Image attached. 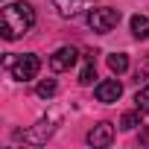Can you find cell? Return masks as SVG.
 <instances>
[{"label": "cell", "instance_id": "1", "mask_svg": "<svg viewBox=\"0 0 149 149\" xmlns=\"http://www.w3.org/2000/svg\"><path fill=\"white\" fill-rule=\"evenodd\" d=\"M32 26H35V9L29 3L18 0V3L3 6V15H0V35H3V41H15V38L26 35Z\"/></svg>", "mask_w": 149, "mask_h": 149}, {"label": "cell", "instance_id": "2", "mask_svg": "<svg viewBox=\"0 0 149 149\" xmlns=\"http://www.w3.org/2000/svg\"><path fill=\"white\" fill-rule=\"evenodd\" d=\"M117 24H120V9H114V6H94L88 12V26L100 35L111 32Z\"/></svg>", "mask_w": 149, "mask_h": 149}, {"label": "cell", "instance_id": "3", "mask_svg": "<svg viewBox=\"0 0 149 149\" xmlns=\"http://www.w3.org/2000/svg\"><path fill=\"white\" fill-rule=\"evenodd\" d=\"M12 76L18 79V82H32L35 76H38V70H41V58L35 56V53H24V56H15V61H12Z\"/></svg>", "mask_w": 149, "mask_h": 149}, {"label": "cell", "instance_id": "4", "mask_svg": "<svg viewBox=\"0 0 149 149\" xmlns=\"http://www.w3.org/2000/svg\"><path fill=\"white\" fill-rule=\"evenodd\" d=\"M53 132H56V123H53V120H38L32 129L18 132L15 137H21V140H24V143H29V146H44V143L53 137Z\"/></svg>", "mask_w": 149, "mask_h": 149}, {"label": "cell", "instance_id": "5", "mask_svg": "<svg viewBox=\"0 0 149 149\" xmlns=\"http://www.w3.org/2000/svg\"><path fill=\"white\" fill-rule=\"evenodd\" d=\"M50 3L61 18H79L94 9V0H50Z\"/></svg>", "mask_w": 149, "mask_h": 149}, {"label": "cell", "instance_id": "6", "mask_svg": "<svg viewBox=\"0 0 149 149\" xmlns=\"http://www.w3.org/2000/svg\"><path fill=\"white\" fill-rule=\"evenodd\" d=\"M88 146H94V149H105V146H111V140H114V126L108 123V120H102V123H97L91 132H88Z\"/></svg>", "mask_w": 149, "mask_h": 149}, {"label": "cell", "instance_id": "7", "mask_svg": "<svg viewBox=\"0 0 149 149\" xmlns=\"http://www.w3.org/2000/svg\"><path fill=\"white\" fill-rule=\"evenodd\" d=\"M94 97H97V102H105V105H111V102H117V100L123 97V85H120L117 79H102V82H97V88H94Z\"/></svg>", "mask_w": 149, "mask_h": 149}, {"label": "cell", "instance_id": "8", "mask_svg": "<svg viewBox=\"0 0 149 149\" xmlns=\"http://www.w3.org/2000/svg\"><path fill=\"white\" fill-rule=\"evenodd\" d=\"M76 58H79L76 47H58V50L50 56V67H53L56 73H64V70H70L73 64H76Z\"/></svg>", "mask_w": 149, "mask_h": 149}, {"label": "cell", "instance_id": "9", "mask_svg": "<svg viewBox=\"0 0 149 149\" xmlns=\"http://www.w3.org/2000/svg\"><path fill=\"white\" fill-rule=\"evenodd\" d=\"M94 79H97V53L94 50H85V67L79 73V82L82 85H91Z\"/></svg>", "mask_w": 149, "mask_h": 149}, {"label": "cell", "instance_id": "10", "mask_svg": "<svg viewBox=\"0 0 149 149\" xmlns=\"http://www.w3.org/2000/svg\"><path fill=\"white\" fill-rule=\"evenodd\" d=\"M132 35H134L137 41L149 38V18H146V15H134V18H132Z\"/></svg>", "mask_w": 149, "mask_h": 149}, {"label": "cell", "instance_id": "11", "mask_svg": "<svg viewBox=\"0 0 149 149\" xmlns=\"http://www.w3.org/2000/svg\"><path fill=\"white\" fill-rule=\"evenodd\" d=\"M108 67H111V73H117V76L126 73L129 70V56L126 53H111L108 56Z\"/></svg>", "mask_w": 149, "mask_h": 149}, {"label": "cell", "instance_id": "12", "mask_svg": "<svg viewBox=\"0 0 149 149\" xmlns=\"http://www.w3.org/2000/svg\"><path fill=\"white\" fill-rule=\"evenodd\" d=\"M140 114H143V111H126V114L120 117V129H123V132H132V129H137V126H143V120H140Z\"/></svg>", "mask_w": 149, "mask_h": 149}, {"label": "cell", "instance_id": "13", "mask_svg": "<svg viewBox=\"0 0 149 149\" xmlns=\"http://www.w3.org/2000/svg\"><path fill=\"white\" fill-rule=\"evenodd\" d=\"M134 105H137V111L149 114V85H143V88L134 94Z\"/></svg>", "mask_w": 149, "mask_h": 149}, {"label": "cell", "instance_id": "14", "mask_svg": "<svg viewBox=\"0 0 149 149\" xmlns=\"http://www.w3.org/2000/svg\"><path fill=\"white\" fill-rule=\"evenodd\" d=\"M35 94H38L41 100H50V97L56 94V79H44V82H38V88H35Z\"/></svg>", "mask_w": 149, "mask_h": 149}]
</instances>
